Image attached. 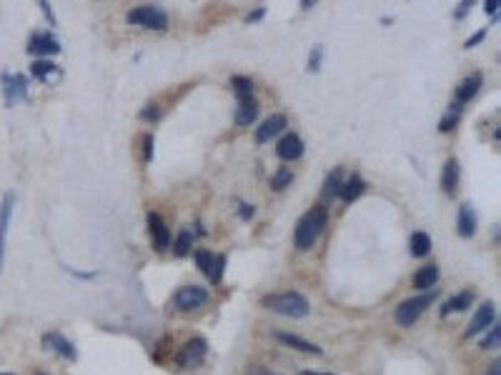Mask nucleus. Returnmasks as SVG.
I'll use <instances>...</instances> for the list:
<instances>
[{
	"mask_svg": "<svg viewBox=\"0 0 501 375\" xmlns=\"http://www.w3.org/2000/svg\"><path fill=\"white\" fill-rule=\"evenodd\" d=\"M326 220H328V210L323 205H316V208L308 210L296 223V231H293V246H296V250L301 253L311 250L316 246L319 235L323 233V228H326Z\"/></svg>",
	"mask_w": 501,
	"mask_h": 375,
	"instance_id": "nucleus-1",
	"label": "nucleus"
},
{
	"mask_svg": "<svg viewBox=\"0 0 501 375\" xmlns=\"http://www.w3.org/2000/svg\"><path fill=\"white\" fill-rule=\"evenodd\" d=\"M263 305H266L269 311L278 313V315H286V318H306L308 311H311L308 300H306L301 293H296V290L263 298Z\"/></svg>",
	"mask_w": 501,
	"mask_h": 375,
	"instance_id": "nucleus-2",
	"label": "nucleus"
},
{
	"mask_svg": "<svg viewBox=\"0 0 501 375\" xmlns=\"http://www.w3.org/2000/svg\"><path fill=\"white\" fill-rule=\"evenodd\" d=\"M436 293L434 290H424L421 296L416 298H408V300H404V303L396 308V313H393V318H396V323L401 325V328H411V325L419 320V315H421L426 308H429L431 303H434Z\"/></svg>",
	"mask_w": 501,
	"mask_h": 375,
	"instance_id": "nucleus-3",
	"label": "nucleus"
},
{
	"mask_svg": "<svg viewBox=\"0 0 501 375\" xmlns=\"http://www.w3.org/2000/svg\"><path fill=\"white\" fill-rule=\"evenodd\" d=\"M125 21L131 23V25H138V28H148V30H166L168 28V15L156 5L133 8L131 13L125 15Z\"/></svg>",
	"mask_w": 501,
	"mask_h": 375,
	"instance_id": "nucleus-4",
	"label": "nucleus"
},
{
	"mask_svg": "<svg viewBox=\"0 0 501 375\" xmlns=\"http://www.w3.org/2000/svg\"><path fill=\"white\" fill-rule=\"evenodd\" d=\"M0 86H3V98H5L8 108H13L18 101H28V75L0 73Z\"/></svg>",
	"mask_w": 501,
	"mask_h": 375,
	"instance_id": "nucleus-5",
	"label": "nucleus"
},
{
	"mask_svg": "<svg viewBox=\"0 0 501 375\" xmlns=\"http://www.w3.org/2000/svg\"><path fill=\"white\" fill-rule=\"evenodd\" d=\"M208 300V290L201 288V285H186V288H181L178 293H175L173 303L178 311L188 313V311H196V308H201V305Z\"/></svg>",
	"mask_w": 501,
	"mask_h": 375,
	"instance_id": "nucleus-6",
	"label": "nucleus"
},
{
	"mask_svg": "<svg viewBox=\"0 0 501 375\" xmlns=\"http://www.w3.org/2000/svg\"><path fill=\"white\" fill-rule=\"evenodd\" d=\"M206 353H208V343L204 338H193L181 348V353H178L175 361H178L181 368H196V365L204 363Z\"/></svg>",
	"mask_w": 501,
	"mask_h": 375,
	"instance_id": "nucleus-7",
	"label": "nucleus"
},
{
	"mask_svg": "<svg viewBox=\"0 0 501 375\" xmlns=\"http://www.w3.org/2000/svg\"><path fill=\"white\" fill-rule=\"evenodd\" d=\"M25 51H28V55H40V58H45V55H58L60 43L51 33H36V36H30Z\"/></svg>",
	"mask_w": 501,
	"mask_h": 375,
	"instance_id": "nucleus-8",
	"label": "nucleus"
},
{
	"mask_svg": "<svg viewBox=\"0 0 501 375\" xmlns=\"http://www.w3.org/2000/svg\"><path fill=\"white\" fill-rule=\"evenodd\" d=\"M494 323H496V305L494 303H481V308L474 313L472 323H469V328H466V338L479 335L481 331H489Z\"/></svg>",
	"mask_w": 501,
	"mask_h": 375,
	"instance_id": "nucleus-9",
	"label": "nucleus"
},
{
	"mask_svg": "<svg viewBox=\"0 0 501 375\" xmlns=\"http://www.w3.org/2000/svg\"><path fill=\"white\" fill-rule=\"evenodd\" d=\"M289 128V118L284 116V113H273L271 118H266L261 123V128L256 130V143H269L271 138H276L278 133H284V130Z\"/></svg>",
	"mask_w": 501,
	"mask_h": 375,
	"instance_id": "nucleus-10",
	"label": "nucleus"
},
{
	"mask_svg": "<svg viewBox=\"0 0 501 375\" xmlns=\"http://www.w3.org/2000/svg\"><path fill=\"white\" fill-rule=\"evenodd\" d=\"M276 155L281 160H298L304 155V140L296 133H286L276 143Z\"/></svg>",
	"mask_w": 501,
	"mask_h": 375,
	"instance_id": "nucleus-11",
	"label": "nucleus"
},
{
	"mask_svg": "<svg viewBox=\"0 0 501 375\" xmlns=\"http://www.w3.org/2000/svg\"><path fill=\"white\" fill-rule=\"evenodd\" d=\"M13 193L3 195L0 201V270H3V260H5V235L10 228V216H13Z\"/></svg>",
	"mask_w": 501,
	"mask_h": 375,
	"instance_id": "nucleus-12",
	"label": "nucleus"
},
{
	"mask_svg": "<svg viewBox=\"0 0 501 375\" xmlns=\"http://www.w3.org/2000/svg\"><path fill=\"white\" fill-rule=\"evenodd\" d=\"M148 231H151L153 246L156 250H166L171 246V233H168V225L163 223V218L158 213H148Z\"/></svg>",
	"mask_w": 501,
	"mask_h": 375,
	"instance_id": "nucleus-13",
	"label": "nucleus"
},
{
	"mask_svg": "<svg viewBox=\"0 0 501 375\" xmlns=\"http://www.w3.org/2000/svg\"><path fill=\"white\" fill-rule=\"evenodd\" d=\"M43 346L48 348V350H56V353H60L63 358H68V361H75L78 358V353H75V348H73V343L66 338V335H60L58 331L53 333H45L43 335Z\"/></svg>",
	"mask_w": 501,
	"mask_h": 375,
	"instance_id": "nucleus-14",
	"label": "nucleus"
},
{
	"mask_svg": "<svg viewBox=\"0 0 501 375\" xmlns=\"http://www.w3.org/2000/svg\"><path fill=\"white\" fill-rule=\"evenodd\" d=\"M273 338L286 348H293V350H301V353L308 355H321V348L311 340L301 338V335H293V333H273Z\"/></svg>",
	"mask_w": 501,
	"mask_h": 375,
	"instance_id": "nucleus-15",
	"label": "nucleus"
},
{
	"mask_svg": "<svg viewBox=\"0 0 501 375\" xmlns=\"http://www.w3.org/2000/svg\"><path fill=\"white\" fill-rule=\"evenodd\" d=\"M481 83H484V75L481 73H474V75H469V78H464L461 83H459L456 93H454V103H459V105H464V103H469L474 98V95L479 93Z\"/></svg>",
	"mask_w": 501,
	"mask_h": 375,
	"instance_id": "nucleus-16",
	"label": "nucleus"
},
{
	"mask_svg": "<svg viewBox=\"0 0 501 375\" xmlns=\"http://www.w3.org/2000/svg\"><path fill=\"white\" fill-rule=\"evenodd\" d=\"M256 118H258V103H256V98L239 101V110H236V125H241V128H248V125L256 123Z\"/></svg>",
	"mask_w": 501,
	"mask_h": 375,
	"instance_id": "nucleus-17",
	"label": "nucleus"
},
{
	"mask_svg": "<svg viewBox=\"0 0 501 375\" xmlns=\"http://www.w3.org/2000/svg\"><path fill=\"white\" fill-rule=\"evenodd\" d=\"M459 175H461L459 160L456 158H449V160H446V166H443V173H441V188H443V193H449V195L456 193Z\"/></svg>",
	"mask_w": 501,
	"mask_h": 375,
	"instance_id": "nucleus-18",
	"label": "nucleus"
},
{
	"mask_svg": "<svg viewBox=\"0 0 501 375\" xmlns=\"http://www.w3.org/2000/svg\"><path fill=\"white\" fill-rule=\"evenodd\" d=\"M456 228H459V235H461V238H472L474 233H476V216H474L472 205H461V208H459Z\"/></svg>",
	"mask_w": 501,
	"mask_h": 375,
	"instance_id": "nucleus-19",
	"label": "nucleus"
},
{
	"mask_svg": "<svg viewBox=\"0 0 501 375\" xmlns=\"http://www.w3.org/2000/svg\"><path fill=\"white\" fill-rule=\"evenodd\" d=\"M363 190H366V183H363L358 175H351V178H346V181L341 183V190H339V195H341L346 203H354V201H358V198H361Z\"/></svg>",
	"mask_w": 501,
	"mask_h": 375,
	"instance_id": "nucleus-20",
	"label": "nucleus"
},
{
	"mask_svg": "<svg viewBox=\"0 0 501 375\" xmlns=\"http://www.w3.org/2000/svg\"><path fill=\"white\" fill-rule=\"evenodd\" d=\"M436 281H439V268L431 263V266H424L416 270L414 275V288L419 290H431L436 285Z\"/></svg>",
	"mask_w": 501,
	"mask_h": 375,
	"instance_id": "nucleus-21",
	"label": "nucleus"
},
{
	"mask_svg": "<svg viewBox=\"0 0 501 375\" xmlns=\"http://www.w3.org/2000/svg\"><path fill=\"white\" fill-rule=\"evenodd\" d=\"M472 303H474V293L472 290H464V293H459V296L446 300V305L441 308V315L446 318L449 313H461V311H466V308H472Z\"/></svg>",
	"mask_w": 501,
	"mask_h": 375,
	"instance_id": "nucleus-22",
	"label": "nucleus"
},
{
	"mask_svg": "<svg viewBox=\"0 0 501 375\" xmlns=\"http://www.w3.org/2000/svg\"><path fill=\"white\" fill-rule=\"evenodd\" d=\"M58 65L51 63V60H36V63H30V75H36L38 80H43L48 83L51 75H58Z\"/></svg>",
	"mask_w": 501,
	"mask_h": 375,
	"instance_id": "nucleus-23",
	"label": "nucleus"
},
{
	"mask_svg": "<svg viewBox=\"0 0 501 375\" xmlns=\"http://www.w3.org/2000/svg\"><path fill=\"white\" fill-rule=\"evenodd\" d=\"M231 88L239 101H246V98H254V80L246 78V75H233L231 78Z\"/></svg>",
	"mask_w": 501,
	"mask_h": 375,
	"instance_id": "nucleus-24",
	"label": "nucleus"
},
{
	"mask_svg": "<svg viewBox=\"0 0 501 375\" xmlns=\"http://www.w3.org/2000/svg\"><path fill=\"white\" fill-rule=\"evenodd\" d=\"M341 183H343V168H334L326 175V183H323V198H336L339 190H341Z\"/></svg>",
	"mask_w": 501,
	"mask_h": 375,
	"instance_id": "nucleus-25",
	"label": "nucleus"
},
{
	"mask_svg": "<svg viewBox=\"0 0 501 375\" xmlns=\"http://www.w3.org/2000/svg\"><path fill=\"white\" fill-rule=\"evenodd\" d=\"M408 246H411V255H414V258H424V255L431 250V238L424 231H416L414 235H411V243H408Z\"/></svg>",
	"mask_w": 501,
	"mask_h": 375,
	"instance_id": "nucleus-26",
	"label": "nucleus"
},
{
	"mask_svg": "<svg viewBox=\"0 0 501 375\" xmlns=\"http://www.w3.org/2000/svg\"><path fill=\"white\" fill-rule=\"evenodd\" d=\"M223 268H225L223 255H213V263H211V268H208V273H206V275H208V281L218 285V283L223 281Z\"/></svg>",
	"mask_w": 501,
	"mask_h": 375,
	"instance_id": "nucleus-27",
	"label": "nucleus"
},
{
	"mask_svg": "<svg viewBox=\"0 0 501 375\" xmlns=\"http://www.w3.org/2000/svg\"><path fill=\"white\" fill-rule=\"evenodd\" d=\"M191 246H193V235H191V231H181V233H178V238H175V255H178V258L188 255Z\"/></svg>",
	"mask_w": 501,
	"mask_h": 375,
	"instance_id": "nucleus-28",
	"label": "nucleus"
},
{
	"mask_svg": "<svg viewBox=\"0 0 501 375\" xmlns=\"http://www.w3.org/2000/svg\"><path fill=\"white\" fill-rule=\"evenodd\" d=\"M291 183H293V173H291L289 168L278 170V173L271 178V188H273V190H284V188L291 185Z\"/></svg>",
	"mask_w": 501,
	"mask_h": 375,
	"instance_id": "nucleus-29",
	"label": "nucleus"
},
{
	"mask_svg": "<svg viewBox=\"0 0 501 375\" xmlns=\"http://www.w3.org/2000/svg\"><path fill=\"white\" fill-rule=\"evenodd\" d=\"M321 60H323V45H313L311 53H308V73H319L321 70Z\"/></svg>",
	"mask_w": 501,
	"mask_h": 375,
	"instance_id": "nucleus-30",
	"label": "nucleus"
},
{
	"mask_svg": "<svg viewBox=\"0 0 501 375\" xmlns=\"http://www.w3.org/2000/svg\"><path fill=\"white\" fill-rule=\"evenodd\" d=\"M499 340H501V328L499 325H491V331H489V335L479 343L481 350H489V348H499Z\"/></svg>",
	"mask_w": 501,
	"mask_h": 375,
	"instance_id": "nucleus-31",
	"label": "nucleus"
},
{
	"mask_svg": "<svg viewBox=\"0 0 501 375\" xmlns=\"http://www.w3.org/2000/svg\"><path fill=\"white\" fill-rule=\"evenodd\" d=\"M459 118H461V113H456V110H449V113H446V116L439 120V130H441V133H451V130L459 125Z\"/></svg>",
	"mask_w": 501,
	"mask_h": 375,
	"instance_id": "nucleus-32",
	"label": "nucleus"
},
{
	"mask_svg": "<svg viewBox=\"0 0 501 375\" xmlns=\"http://www.w3.org/2000/svg\"><path fill=\"white\" fill-rule=\"evenodd\" d=\"M211 263H213V255L208 250H198L196 253V266L201 268V273H208Z\"/></svg>",
	"mask_w": 501,
	"mask_h": 375,
	"instance_id": "nucleus-33",
	"label": "nucleus"
},
{
	"mask_svg": "<svg viewBox=\"0 0 501 375\" xmlns=\"http://www.w3.org/2000/svg\"><path fill=\"white\" fill-rule=\"evenodd\" d=\"M38 5H40V10H43L45 21L51 23V28H56V25H58V21H56V10H53L51 0H38Z\"/></svg>",
	"mask_w": 501,
	"mask_h": 375,
	"instance_id": "nucleus-34",
	"label": "nucleus"
},
{
	"mask_svg": "<svg viewBox=\"0 0 501 375\" xmlns=\"http://www.w3.org/2000/svg\"><path fill=\"white\" fill-rule=\"evenodd\" d=\"M474 0H459L456 10H454V21H464L466 15H469V10H472Z\"/></svg>",
	"mask_w": 501,
	"mask_h": 375,
	"instance_id": "nucleus-35",
	"label": "nucleus"
},
{
	"mask_svg": "<svg viewBox=\"0 0 501 375\" xmlns=\"http://www.w3.org/2000/svg\"><path fill=\"white\" fill-rule=\"evenodd\" d=\"M160 118V110L156 103H151V105H145L143 110H140V120H158Z\"/></svg>",
	"mask_w": 501,
	"mask_h": 375,
	"instance_id": "nucleus-36",
	"label": "nucleus"
},
{
	"mask_svg": "<svg viewBox=\"0 0 501 375\" xmlns=\"http://www.w3.org/2000/svg\"><path fill=\"white\" fill-rule=\"evenodd\" d=\"M499 3L501 0H484V10H487V15H491V21H499Z\"/></svg>",
	"mask_w": 501,
	"mask_h": 375,
	"instance_id": "nucleus-37",
	"label": "nucleus"
},
{
	"mask_svg": "<svg viewBox=\"0 0 501 375\" xmlns=\"http://www.w3.org/2000/svg\"><path fill=\"white\" fill-rule=\"evenodd\" d=\"M153 158V135L151 133H145L143 135V160L145 163H151Z\"/></svg>",
	"mask_w": 501,
	"mask_h": 375,
	"instance_id": "nucleus-38",
	"label": "nucleus"
},
{
	"mask_svg": "<svg viewBox=\"0 0 501 375\" xmlns=\"http://www.w3.org/2000/svg\"><path fill=\"white\" fill-rule=\"evenodd\" d=\"M484 38H487V28H481L479 33H474V36L464 43V48H466V51H472V48H476V45H479L481 40H484Z\"/></svg>",
	"mask_w": 501,
	"mask_h": 375,
	"instance_id": "nucleus-39",
	"label": "nucleus"
},
{
	"mask_svg": "<svg viewBox=\"0 0 501 375\" xmlns=\"http://www.w3.org/2000/svg\"><path fill=\"white\" fill-rule=\"evenodd\" d=\"M263 15H266V8H256L254 13L246 15V23H258L263 18Z\"/></svg>",
	"mask_w": 501,
	"mask_h": 375,
	"instance_id": "nucleus-40",
	"label": "nucleus"
},
{
	"mask_svg": "<svg viewBox=\"0 0 501 375\" xmlns=\"http://www.w3.org/2000/svg\"><path fill=\"white\" fill-rule=\"evenodd\" d=\"M241 218H243V220L254 218V205H241Z\"/></svg>",
	"mask_w": 501,
	"mask_h": 375,
	"instance_id": "nucleus-41",
	"label": "nucleus"
},
{
	"mask_svg": "<svg viewBox=\"0 0 501 375\" xmlns=\"http://www.w3.org/2000/svg\"><path fill=\"white\" fill-rule=\"evenodd\" d=\"M316 3H319V0H301V10H311Z\"/></svg>",
	"mask_w": 501,
	"mask_h": 375,
	"instance_id": "nucleus-42",
	"label": "nucleus"
},
{
	"mask_svg": "<svg viewBox=\"0 0 501 375\" xmlns=\"http://www.w3.org/2000/svg\"><path fill=\"white\" fill-rule=\"evenodd\" d=\"M487 375H499V361L494 363V365H491V368H489V373Z\"/></svg>",
	"mask_w": 501,
	"mask_h": 375,
	"instance_id": "nucleus-43",
	"label": "nucleus"
},
{
	"mask_svg": "<svg viewBox=\"0 0 501 375\" xmlns=\"http://www.w3.org/2000/svg\"><path fill=\"white\" fill-rule=\"evenodd\" d=\"M301 375H334V373H313V370H306V373H301Z\"/></svg>",
	"mask_w": 501,
	"mask_h": 375,
	"instance_id": "nucleus-44",
	"label": "nucleus"
},
{
	"mask_svg": "<svg viewBox=\"0 0 501 375\" xmlns=\"http://www.w3.org/2000/svg\"><path fill=\"white\" fill-rule=\"evenodd\" d=\"M256 375H278V373H269V370H258Z\"/></svg>",
	"mask_w": 501,
	"mask_h": 375,
	"instance_id": "nucleus-45",
	"label": "nucleus"
},
{
	"mask_svg": "<svg viewBox=\"0 0 501 375\" xmlns=\"http://www.w3.org/2000/svg\"><path fill=\"white\" fill-rule=\"evenodd\" d=\"M0 375H13V373H0Z\"/></svg>",
	"mask_w": 501,
	"mask_h": 375,
	"instance_id": "nucleus-46",
	"label": "nucleus"
},
{
	"mask_svg": "<svg viewBox=\"0 0 501 375\" xmlns=\"http://www.w3.org/2000/svg\"><path fill=\"white\" fill-rule=\"evenodd\" d=\"M36 375H45V373H36Z\"/></svg>",
	"mask_w": 501,
	"mask_h": 375,
	"instance_id": "nucleus-47",
	"label": "nucleus"
}]
</instances>
